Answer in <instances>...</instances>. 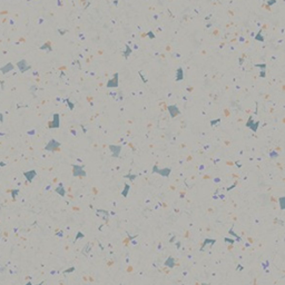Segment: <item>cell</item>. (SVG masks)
I'll return each mask as SVG.
<instances>
[{
	"instance_id": "6da1fadb",
	"label": "cell",
	"mask_w": 285,
	"mask_h": 285,
	"mask_svg": "<svg viewBox=\"0 0 285 285\" xmlns=\"http://www.w3.org/2000/svg\"><path fill=\"white\" fill-rule=\"evenodd\" d=\"M117 84H118V74L114 75V78L107 82V86L108 87H117V86H118Z\"/></svg>"
},
{
	"instance_id": "7a4b0ae2",
	"label": "cell",
	"mask_w": 285,
	"mask_h": 285,
	"mask_svg": "<svg viewBox=\"0 0 285 285\" xmlns=\"http://www.w3.org/2000/svg\"><path fill=\"white\" fill-rule=\"evenodd\" d=\"M169 112H170V116L171 117H175L176 115H178L179 114V109L176 106H169Z\"/></svg>"
},
{
	"instance_id": "3957f363",
	"label": "cell",
	"mask_w": 285,
	"mask_h": 285,
	"mask_svg": "<svg viewBox=\"0 0 285 285\" xmlns=\"http://www.w3.org/2000/svg\"><path fill=\"white\" fill-rule=\"evenodd\" d=\"M176 79H177V80H182L183 79V69L182 68H179L177 70V77H176Z\"/></svg>"
},
{
	"instance_id": "277c9868",
	"label": "cell",
	"mask_w": 285,
	"mask_h": 285,
	"mask_svg": "<svg viewBox=\"0 0 285 285\" xmlns=\"http://www.w3.org/2000/svg\"><path fill=\"white\" fill-rule=\"evenodd\" d=\"M110 149H111V150H114V152H116V149H115L114 146H110ZM119 152H120V147H119V146H117V153H116V156H118V155H119Z\"/></svg>"
}]
</instances>
